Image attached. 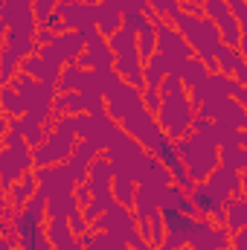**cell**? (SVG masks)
<instances>
[{"instance_id": "obj_1", "label": "cell", "mask_w": 247, "mask_h": 250, "mask_svg": "<svg viewBox=\"0 0 247 250\" xmlns=\"http://www.w3.org/2000/svg\"><path fill=\"white\" fill-rule=\"evenodd\" d=\"M172 146H175L178 157L184 160L186 172H189V178H192L195 184L206 181V178H209V172L218 166V146H215L209 137H201V134L189 131L186 137L175 140Z\"/></svg>"}, {"instance_id": "obj_2", "label": "cell", "mask_w": 247, "mask_h": 250, "mask_svg": "<svg viewBox=\"0 0 247 250\" xmlns=\"http://www.w3.org/2000/svg\"><path fill=\"white\" fill-rule=\"evenodd\" d=\"M76 125L73 117H56V128L47 134V140L41 146L32 148V166H53V163H67L73 146H76Z\"/></svg>"}, {"instance_id": "obj_3", "label": "cell", "mask_w": 247, "mask_h": 250, "mask_svg": "<svg viewBox=\"0 0 247 250\" xmlns=\"http://www.w3.org/2000/svg\"><path fill=\"white\" fill-rule=\"evenodd\" d=\"M192 117H195V105L189 99V90H178V93H169L160 99V108L154 114L157 125L163 128V134L175 143L186 137L192 131Z\"/></svg>"}, {"instance_id": "obj_4", "label": "cell", "mask_w": 247, "mask_h": 250, "mask_svg": "<svg viewBox=\"0 0 247 250\" xmlns=\"http://www.w3.org/2000/svg\"><path fill=\"white\" fill-rule=\"evenodd\" d=\"M32 148L26 146V140L21 134L6 131L3 143H0V189H9L21 175L32 172Z\"/></svg>"}, {"instance_id": "obj_5", "label": "cell", "mask_w": 247, "mask_h": 250, "mask_svg": "<svg viewBox=\"0 0 247 250\" xmlns=\"http://www.w3.org/2000/svg\"><path fill=\"white\" fill-rule=\"evenodd\" d=\"M120 125H123V131L128 137H134V140H137L148 154H154V157H160L166 148H172V140L163 134V128L157 125L154 114H148L145 108L137 111V114H131V117H125Z\"/></svg>"}, {"instance_id": "obj_6", "label": "cell", "mask_w": 247, "mask_h": 250, "mask_svg": "<svg viewBox=\"0 0 247 250\" xmlns=\"http://www.w3.org/2000/svg\"><path fill=\"white\" fill-rule=\"evenodd\" d=\"M151 23H154V38H157V50L154 53H160L166 64H169V73H181V67H184L189 59H192V50H189V44L184 41V35L166 21V18H151Z\"/></svg>"}, {"instance_id": "obj_7", "label": "cell", "mask_w": 247, "mask_h": 250, "mask_svg": "<svg viewBox=\"0 0 247 250\" xmlns=\"http://www.w3.org/2000/svg\"><path fill=\"white\" fill-rule=\"evenodd\" d=\"M201 12H204V18H209L212 23H215V29H218V35H221V44L224 47H242V38H245V26L239 23V18L221 3V0H204L201 3ZM242 53V50H239Z\"/></svg>"}, {"instance_id": "obj_8", "label": "cell", "mask_w": 247, "mask_h": 250, "mask_svg": "<svg viewBox=\"0 0 247 250\" xmlns=\"http://www.w3.org/2000/svg\"><path fill=\"white\" fill-rule=\"evenodd\" d=\"M82 50H84V38H82L79 32L67 29V32H59L47 47H41V50H35V53H38L44 62L56 64V67H64V64L79 62Z\"/></svg>"}, {"instance_id": "obj_9", "label": "cell", "mask_w": 247, "mask_h": 250, "mask_svg": "<svg viewBox=\"0 0 247 250\" xmlns=\"http://www.w3.org/2000/svg\"><path fill=\"white\" fill-rule=\"evenodd\" d=\"M137 111H143V90H137V87H131L125 82L114 93L105 96V114L111 120H117V123H123L125 117H131Z\"/></svg>"}, {"instance_id": "obj_10", "label": "cell", "mask_w": 247, "mask_h": 250, "mask_svg": "<svg viewBox=\"0 0 247 250\" xmlns=\"http://www.w3.org/2000/svg\"><path fill=\"white\" fill-rule=\"evenodd\" d=\"M0 21L23 35H35L38 23L32 15V0H0Z\"/></svg>"}, {"instance_id": "obj_11", "label": "cell", "mask_w": 247, "mask_h": 250, "mask_svg": "<svg viewBox=\"0 0 247 250\" xmlns=\"http://www.w3.org/2000/svg\"><path fill=\"white\" fill-rule=\"evenodd\" d=\"M204 184H206V189H209L218 201L239 198V195L245 192V178H242V172H233V169H227V166H221V163L209 172V178H206Z\"/></svg>"}, {"instance_id": "obj_12", "label": "cell", "mask_w": 247, "mask_h": 250, "mask_svg": "<svg viewBox=\"0 0 247 250\" xmlns=\"http://www.w3.org/2000/svg\"><path fill=\"white\" fill-rule=\"evenodd\" d=\"M79 64L87 70H99V67H114V53L108 47V38L102 32H93L90 38H84V50L79 56Z\"/></svg>"}, {"instance_id": "obj_13", "label": "cell", "mask_w": 247, "mask_h": 250, "mask_svg": "<svg viewBox=\"0 0 247 250\" xmlns=\"http://www.w3.org/2000/svg\"><path fill=\"white\" fill-rule=\"evenodd\" d=\"M99 154H102V151H99L90 140H76V146H73V151H70V157H67V169H70V175L76 178V184H84L87 169H90V163H93Z\"/></svg>"}, {"instance_id": "obj_14", "label": "cell", "mask_w": 247, "mask_h": 250, "mask_svg": "<svg viewBox=\"0 0 247 250\" xmlns=\"http://www.w3.org/2000/svg\"><path fill=\"white\" fill-rule=\"evenodd\" d=\"M56 90L67 93V90H93V70L82 67L79 62L64 64L62 73H59V82H56Z\"/></svg>"}, {"instance_id": "obj_15", "label": "cell", "mask_w": 247, "mask_h": 250, "mask_svg": "<svg viewBox=\"0 0 247 250\" xmlns=\"http://www.w3.org/2000/svg\"><path fill=\"white\" fill-rule=\"evenodd\" d=\"M163 192L166 187H157V184H137V195H134V218H145L151 212H157L163 207Z\"/></svg>"}, {"instance_id": "obj_16", "label": "cell", "mask_w": 247, "mask_h": 250, "mask_svg": "<svg viewBox=\"0 0 247 250\" xmlns=\"http://www.w3.org/2000/svg\"><path fill=\"white\" fill-rule=\"evenodd\" d=\"M215 70L224 76H233L239 84H247V64H245V53H239L236 47H218L215 53Z\"/></svg>"}, {"instance_id": "obj_17", "label": "cell", "mask_w": 247, "mask_h": 250, "mask_svg": "<svg viewBox=\"0 0 247 250\" xmlns=\"http://www.w3.org/2000/svg\"><path fill=\"white\" fill-rule=\"evenodd\" d=\"M114 70H117V76L123 79L125 84H131L137 90L145 87V82H143V59H140L137 50H128V53L114 56Z\"/></svg>"}, {"instance_id": "obj_18", "label": "cell", "mask_w": 247, "mask_h": 250, "mask_svg": "<svg viewBox=\"0 0 247 250\" xmlns=\"http://www.w3.org/2000/svg\"><path fill=\"white\" fill-rule=\"evenodd\" d=\"M21 73L32 76L35 82H44V84H56V82H59V73H62V67H56V64L44 62L38 53H32V56H26V59L21 62Z\"/></svg>"}, {"instance_id": "obj_19", "label": "cell", "mask_w": 247, "mask_h": 250, "mask_svg": "<svg viewBox=\"0 0 247 250\" xmlns=\"http://www.w3.org/2000/svg\"><path fill=\"white\" fill-rule=\"evenodd\" d=\"M44 230H47V239H50V245H53V248H62V250L82 248V245H79V236H73V230H70L67 218H47Z\"/></svg>"}, {"instance_id": "obj_20", "label": "cell", "mask_w": 247, "mask_h": 250, "mask_svg": "<svg viewBox=\"0 0 247 250\" xmlns=\"http://www.w3.org/2000/svg\"><path fill=\"white\" fill-rule=\"evenodd\" d=\"M9 192V207L15 209V212H21L23 207H26V201L38 192V181H35V172H26V175H21L12 187L6 189Z\"/></svg>"}, {"instance_id": "obj_21", "label": "cell", "mask_w": 247, "mask_h": 250, "mask_svg": "<svg viewBox=\"0 0 247 250\" xmlns=\"http://www.w3.org/2000/svg\"><path fill=\"white\" fill-rule=\"evenodd\" d=\"M221 212H224L221 227H227L230 233L245 230V224H247V201H245V195H239V198H227V201L221 204Z\"/></svg>"}, {"instance_id": "obj_22", "label": "cell", "mask_w": 247, "mask_h": 250, "mask_svg": "<svg viewBox=\"0 0 247 250\" xmlns=\"http://www.w3.org/2000/svg\"><path fill=\"white\" fill-rule=\"evenodd\" d=\"M189 201H192V207H195V212H198L201 218H209V215L218 212L221 204H224V201H218V198L206 189L204 181H201V184H192V189H189Z\"/></svg>"}, {"instance_id": "obj_23", "label": "cell", "mask_w": 247, "mask_h": 250, "mask_svg": "<svg viewBox=\"0 0 247 250\" xmlns=\"http://www.w3.org/2000/svg\"><path fill=\"white\" fill-rule=\"evenodd\" d=\"M178 79H181V84H184L186 90L192 93V90H201V87H206V79H209V70H206V64L201 62V59H189V62L181 67V73H178Z\"/></svg>"}, {"instance_id": "obj_24", "label": "cell", "mask_w": 247, "mask_h": 250, "mask_svg": "<svg viewBox=\"0 0 247 250\" xmlns=\"http://www.w3.org/2000/svg\"><path fill=\"white\" fill-rule=\"evenodd\" d=\"M93 23H96V32H102L105 38H111V35L123 26V12H120L117 6H108V3H96V18H93Z\"/></svg>"}, {"instance_id": "obj_25", "label": "cell", "mask_w": 247, "mask_h": 250, "mask_svg": "<svg viewBox=\"0 0 247 250\" xmlns=\"http://www.w3.org/2000/svg\"><path fill=\"white\" fill-rule=\"evenodd\" d=\"M137 233L148 242V245H160L163 242V236H166V221H163V212L157 209V212H151V215H145V218H137Z\"/></svg>"}, {"instance_id": "obj_26", "label": "cell", "mask_w": 247, "mask_h": 250, "mask_svg": "<svg viewBox=\"0 0 247 250\" xmlns=\"http://www.w3.org/2000/svg\"><path fill=\"white\" fill-rule=\"evenodd\" d=\"M0 114L6 120H18V117L26 114V102L12 84H0Z\"/></svg>"}, {"instance_id": "obj_27", "label": "cell", "mask_w": 247, "mask_h": 250, "mask_svg": "<svg viewBox=\"0 0 247 250\" xmlns=\"http://www.w3.org/2000/svg\"><path fill=\"white\" fill-rule=\"evenodd\" d=\"M160 209H175V212H181V215L198 218V212H195V207H192V201H189V192L178 189L175 184L166 187V192H163V207H160Z\"/></svg>"}, {"instance_id": "obj_28", "label": "cell", "mask_w": 247, "mask_h": 250, "mask_svg": "<svg viewBox=\"0 0 247 250\" xmlns=\"http://www.w3.org/2000/svg\"><path fill=\"white\" fill-rule=\"evenodd\" d=\"M166 76H169V64H166V59L160 53H154V56H148L143 62V82H145V87H160V82Z\"/></svg>"}, {"instance_id": "obj_29", "label": "cell", "mask_w": 247, "mask_h": 250, "mask_svg": "<svg viewBox=\"0 0 247 250\" xmlns=\"http://www.w3.org/2000/svg\"><path fill=\"white\" fill-rule=\"evenodd\" d=\"M53 114H56V117H76V114H84L82 93H79V90L56 93V99H53Z\"/></svg>"}, {"instance_id": "obj_30", "label": "cell", "mask_w": 247, "mask_h": 250, "mask_svg": "<svg viewBox=\"0 0 247 250\" xmlns=\"http://www.w3.org/2000/svg\"><path fill=\"white\" fill-rule=\"evenodd\" d=\"M134 195H137V184L131 178H123V175H114L111 181V198L117 204H123L128 209H134Z\"/></svg>"}, {"instance_id": "obj_31", "label": "cell", "mask_w": 247, "mask_h": 250, "mask_svg": "<svg viewBox=\"0 0 247 250\" xmlns=\"http://www.w3.org/2000/svg\"><path fill=\"white\" fill-rule=\"evenodd\" d=\"M120 84H123V79L117 76L114 67H99V70H93V90H96V93L108 96V93H114Z\"/></svg>"}, {"instance_id": "obj_32", "label": "cell", "mask_w": 247, "mask_h": 250, "mask_svg": "<svg viewBox=\"0 0 247 250\" xmlns=\"http://www.w3.org/2000/svg\"><path fill=\"white\" fill-rule=\"evenodd\" d=\"M79 209L76 198L73 195H53L47 198V218H67Z\"/></svg>"}, {"instance_id": "obj_33", "label": "cell", "mask_w": 247, "mask_h": 250, "mask_svg": "<svg viewBox=\"0 0 247 250\" xmlns=\"http://www.w3.org/2000/svg\"><path fill=\"white\" fill-rule=\"evenodd\" d=\"M18 250H53L44 224L35 227V230H29V233H23V236H18Z\"/></svg>"}, {"instance_id": "obj_34", "label": "cell", "mask_w": 247, "mask_h": 250, "mask_svg": "<svg viewBox=\"0 0 247 250\" xmlns=\"http://www.w3.org/2000/svg\"><path fill=\"white\" fill-rule=\"evenodd\" d=\"M108 47H111V53H114V56L128 53V50H137V32H131L128 26H120V29L108 38Z\"/></svg>"}, {"instance_id": "obj_35", "label": "cell", "mask_w": 247, "mask_h": 250, "mask_svg": "<svg viewBox=\"0 0 247 250\" xmlns=\"http://www.w3.org/2000/svg\"><path fill=\"white\" fill-rule=\"evenodd\" d=\"M154 50H157V38H154V23L148 21V23L137 32V53H140V59L145 62L148 56H154Z\"/></svg>"}, {"instance_id": "obj_36", "label": "cell", "mask_w": 247, "mask_h": 250, "mask_svg": "<svg viewBox=\"0 0 247 250\" xmlns=\"http://www.w3.org/2000/svg\"><path fill=\"white\" fill-rule=\"evenodd\" d=\"M218 163L233 172H242L247 166V148H218Z\"/></svg>"}, {"instance_id": "obj_37", "label": "cell", "mask_w": 247, "mask_h": 250, "mask_svg": "<svg viewBox=\"0 0 247 250\" xmlns=\"http://www.w3.org/2000/svg\"><path fill=\"white\" fill-rule=\"evenodd\" d=\"M125 242L120 236H114V233H105V230H99V233H93V239H90V245L84 250H123Z\"/></svg>"}, {"instance_id": "obj_38", "label": "cell", "mask_w": 247, "mask_h": 250, "mask_svg": "<svg viewBox=\"0 0 247 250\" xmlns=\"http://www.w3.org/2000/svg\"><path fill=\"white\" fill-rule=\"evenodd\" d=\"M18 70H21V62H18V59L3 47V50H0V84H9V82L15 79V73H18Z\"/></svg>"}, {"instance_id": "obj_39", "label": "cell", "mask_w": 247, "mask_h": 250, "mask_svg": "<svg viewBox=\"0 0 247 250\" xmlns=\"http://www.w3.org/2000/svg\"><path fill=\"white\" fill-rule=\"evenodd\" d=\"M82 102H84V114H90V117L105 114V96H102V93H96V90H82Z\"/></svg>"}, {"instance_id": "obj_40", "label": "cell", "mask_w": 247, "mask_h": 250, "mask_svg": "<svg viewBox=\"0 0 247 250\" xmlns=\"http://www.w3.org/2000/svg\"><path fill=\"white\" fill-rule=\"evenodd\" d=\"M56 6H59V0H32V15H35V23H38V26H44V21L56 12Z\"/></svg>"}, {"instance_id": "obj_41", "label": "cell", "mask_w": 247, "mask_h": 250, "mask_svg": "<svg viewBox=\"0 0 247 250\" xmlns=\"http://www.w3.org/2000/svg\"><path fill=\"white\" fill-rule=\"evenodd\" d=\"M160 90L157 87H143V108L148 111V114H157V108H160Z\"/></svg>"}, {"instance_id": "obj_42", "label": "cell", "mask_w": 247, "mask_h": 250, "mask_svg": "<svg viewBox=\"0 0 247 250\" xmlns=\"http://www.w3.org/2000/svg\"><path fill=\"white\" fill-rule=\"evenodd\" d=\"M53 38H56V32H50L47 26H38V29H35V35H32V41H35V50L47 47V44H50Z\"/></svg>"}, {"instance_id": "obj_43", "label": "cell", "mask_w": 247, "mask_h": 250, "mask_svg": "<svg viewBox=\"0 0 247 250\" xmlns=\"http://www.w3.org/2000/svg\"><path fill=\"white\" fill-rule=\"evenodd\" d=\"M227 250H247V230H236V233L230 236Z\"/></svg>"}, {"instance_id": "obj_44", "label": "cell", "mask_w": 247, "mask_h": 250, "mask_svg": "<svg viewBox=\"0 0 247 250\" xmlns=\"http://www.w3.org/2000/svg\"><path fill=\"white\" fill-rule=\"evenodd\" d=\"M73 198H76V204H79V209L90 201V189H87V184H76V189H73Z\"/></svg>"}, {"instance_id": "obj_45", "label": "cell", "mask_w": 247, "mask_h": 250, "mask_svg": "<svg viewBox=\"0 0 247 250\" xmlns=\"http://www.w3.org/2000/svg\"><path fill=\"white\" fill-rule=\"evenodd\" d=\"M6 131H9V120L0 114V143H3V137H6Z\"/></svg>"}, {"instance_id": "obj_46", "label": "cell", "mask_w": 247, "mask_h": 250, "mask_svg": "<svg viewBox=\"0 0 247 250\" xmlns=\"http://www.w3.org/2000/svg\"><path fill=\"white\" fill-rule=\"evenodd\" d=\"M6 32H9V26H6V23L0 21V50L6 47Z\"/></svg>"}, {"instance_id": "obj_47", "label": "cell", "mask_w": 247, "mask_h": 250, "mask_svg": "<svg viewBox=\"0 0 247 250\" xmlns=\"http://www.w3.org/2000/svg\"><path fill=\"white\" fill-rule=\"evenodd\" d=\"M53 250H62V248H53Z\"/></svg>"}, {"instance_id": "obj_48", "label": "cell", "mask_w": 247, "mask_h": 250, "mask_svg": "<svg viewBox=\"0 0 247 250\" xmlns=\"http://www.w3.org/2000/svg\"><path fill=\"white\" fill-rule=\"evenodd\" d=\"M6 250H15V248H6Z\"/></svg>"}, {"instance_id": "obj_49", "label": "cell", "mask_w": 247, "mask_h": 250, "mask_svg": "<svg viewBox=\"0 0 247 250\" xmlns=\"http://www.w3.org/2000/svg\"><path fill=\"white\" fill-rule=\"evenodd\" d=\"M123 250H131V248H123Z\"/></svg>"}]
</instances>
